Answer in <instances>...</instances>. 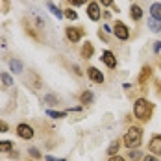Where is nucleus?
<instances>
[{
    "label": "nucleus",
    "mask_w": 161,
    "mask_h": 161,
    "mask_svg": "<svg viewBox=\"0 0 161 161\" xmlns=\"http://www.w3.org/2000/svg\"><path fill=\"white\" fill-rule=\"evenodd\" d=\"M152 111H154V106H152L146 98H137V100H135V104H133V117H135V119L146 122V120H150Z\"/></svg>",
    "instance_id": "obj_1"
},
{
    "label": "nucleus",
    "mask_w": 161,
    "mask_h": 161,
    "mask_svg": "<svg viewBox=\"0 0 161 161\" xmlns=\"http://www.w3.org/2000/svg\"><path fill=\"white\" fill-rule=\"evenodd\" d=\"M122 141H124V146L130 148V150L139 148L141 143H143V130L139 128V126H131V128H128L126 133H124V137H122Z\"/></svg>",
    "instance_id": "obj_2"
},
{
    "label": "nucleus",
    "mask_w": 161,
    "mask_h": 161,
    "mask_svg": "<svg viewBox=\"0 0 161 161\" xmlns=\"http://www.w3.org/2000/svg\"><path fill=\"white\" fill-rule=\"evenodd\" d=\"M83 33H85V30L81 26H67L65 28V37L70 43H78L81 37H83Z\"/></svg>",
    "instance_id": "obj_3"
},
{
    "label": "nucleus",
    "mask_w": 161,
    "mask_h": 161,
    "mask_svg": "<svg viewBox=\"0 0 161 161\" xmlns=\"http://www.w3.org/2000/svg\"><path fill=\"white\" fill-rule=\"evenodd\" d=\"M113 33H115V37L120 39V41H128L130 39V30L122 20H115V24H113Z\"/></svg>",
    "instance_id": "obj_4"
},
{
    "label": "nucleus",
    "mask_w": 161,
    "mask_h": 161,
    "mask_svg": "<svg viewBox=\"0 0 161 161\" xmlns=\"http://www.w3.org/2000/svg\"><path fill=\"white\" fill-rule=\"evenodd\" d=\"M87 17L91 20H95V22L102 19V11H100V4L98 2H89L87 4Z\"/></svg>",
    "instance_id": "obj_5"
},
{
    "label": "nucleus",
    "mask_w": 161,
    "mask_h": 161,
    "mask_svg": "<svg viewBox=\"0 0 161 161\" xmlns=\"http://www.w3.org/2000/svg\"><path fill=\"white\" fill-rule=\"evenodd\" d=\"M17 135H19L20 139H26V141H28V139H33V135H35V133H33V128L30 126V124L22 122V124H19V126H17Z\"/></svg>",
    "instance_id": "obj_6"
},
{
    "label": "nucleus",
    "mask_w": 161,
    "mask_h": 161,
    "mask_svg": "<svg viewBox=\"0 0 161 161\" xmlns=\"http://www.w3.org/2000/svg\"><path fill=\"white\" fill-rule=\"evenodd\" d=\"M148 150L154 154V156H161V135H152L150 143H148Z\"/></svg>",
    "instance_id": "obj_7"
},
{
    "label": "nucleus",
    "mask_w": 161,
    "mask_h": 161,
    "mask_svg": "<svg viewBox=\"0 0 161 161\" xmlns=\"http://www.w3.org/2000/svg\"><path fill=\"white\" fill-rule=\"evenodd\" d=\"M87 78L91 81H95V83H104V80H106V76L98 70L97 67H89L87 69Z\"/></svg>",
    "instance_id": "obj_8"
},
{
    "label": "nucleus",
    "mask_w": 161,
    "mask_h": 161,
    "mask_svg": "<svg viewBox=\"0 0 161 161\" xmlns=\"http://www.w3.org/2000/svg\"><path fill=\"white\" fill-rule=\"evenodd\" d=\"M100 59L104 61V65H106L108 69H115V67H117V58H115V54H113L111 50H104Z\"/></svg>",
    "instance_id": "obj_9"
},
{
    "label": "nucleus",
    "mask_w": 161,
    "mask_h": 161,
    "mask_svg": "<svg viewBox=\"0 0 161 161\" xmlns=\"http://www.w3.org/2000/svg\"><path fill=\"white\" fill-rule=\"evenodd\" d=\"M150 78H152V67H150V65H145V67L141 69V72H139V78H137V81H139L141 85H145Z\"/></svg>",
    "instance_id": "obj_10"
},
{
    "label": "nucleus",
    "mask_w": 161,
    "mask_h": 161,
    "mask_svg": "<svg viewBox=\"0 0 161 161\" xmlns=\"http://www.w3.org/2000/svg\"><path fill=\"white\" fill-rule=\"evenodd\" d=\"M80 54H81V58H83V59H91V58H93V54H95V47L87 41V43H83Z\"/></svg>",
    "instance_id": "obj_11"
},
{
    "label": "nucleus",
    "mask_w": 161,
    "mask_h": 161,
    "mask_svg": "<svg viewBox=\"0 0 161 161\" xmlns=\"http://www.w3.org/2000/svg\"><path fill=\"white\" fill-rule=\"evenodd\" d=\"M130 17H131L133 20H141V19H143V8L137 6V4H131V6H130Z\"/></svg>",
    "instance_id": "obj_12"
},
{
    "label": "nucleus",
    "mask_w": 161,
    "mask_h": 161,
    "mask_svg": "<svg viewBox=\"0 0 161 161\" xmlns=\"http://www.w3.org/2000/svg\"><path fill=\"white\" fill-rule=\"evenodd\" d=\"M150 19H156V20H161V2H154L150 6Z\"/></svg>",
    "instance_id": "obj_13"
},
{
    "label": "nucleus",
    "mask_w": 161,
    "mask_h": 161,
    "mask_svg": "<svg viewBox=\"0 0 161 161\" xmlns=\"http://www.w3.org/2000/svg\"><path fill=\"white\" fill-rule=\"evenodd\" d=\"M93 100H95V95L91 93V91H83L80 95V102L83 106H89V104H93Z\"/></svg>",
    "instance_id": "obj_14"
},
{
    "label": "nucleus",
    "mask_w": 161,
    "mask_h": 161,
    "mask_svg": "<svg viewBox=\"0 0 161 161\" xmlns=\"http://www.w3.org/2000/svg\"><path fill=\"white\" fill-rule=\"evenodd\" d=\"M119 148H120V139H115V141H111V145H109V148H108L109 158H111V156H117Z\"/></svg>",
    "instance_id": "obj_15"
},
{
    "label": "nucleus",
    "mask_w": 161,
    "mask_h": 161,
    "mask_svg": "<svg viewBox=\"0 0 161 161\" xmlns=\"http://www.w3.org/2000/svg\"><path fill=\"white\" fill-rule=\"evenodd\" d=\"M47 6H48V9L52 11V15H54V17H58V19H63V17H65V15H63V11H61V9H59V8L56 6V4H52V2H48Z\"/></svg>",
    "instance_id": "obj_16"
},
{
    "label": "nucleus",
    "mask_w": 161,
    "mask_h": 161,
    "mask_svg": "<svg viewBox=\"0 0 161 161\" xmlns=\"http://www.w3.org/2000/svg\"><path fill=\"white\" fill-rule=\"evenodd\" d=\"M0 80L4 83V87H11L13 85V76H9L8 72H0Z\"/></svg>",
    "instance_id": "obj_17"
},
{
    "label": "nucleus",
    "mask_w": 161,
    "mask_h": 161,
    "mask_svg": "<svg viewBox=\"0 0 161 161\" xmlns=\"http://www.w3.org/2000/svg\"><path fill=\"white\" fill-rule=\"evenodd\" d=\"M148 28L152 32H161V20H156V19H148Z\"/></svg>",
    "instance_id": "obj_18"
},
{
    "label": "nucleus",
    "mask_w": 161,
    "mask_h": 161,
    "mask_svg": "<svg viewBox=\"0 0 161 161\" xmlns=\"http://www.w3.org/2000/svg\"><path fill=\"white\" fill-rule=\"evenodd\" d=\"M9 69H11L13 72H17V74H20V72H22V63H20L19 59H11V61H9Z\"/></svg>",
    "instance_id": "obj_19"
},
{
    "label": "nucleus",
    "mask_w": 161,
    "mask_h": 161,
    "mask_svg": "<svg viewBox=\"0 0 161 161\" xmlns=\"http://www.w3.org/2000/svg\"><path fill=\"white\" fill-rule=\"evenodd\" d=\"M11 9V2L9 0H0V13H9Z\"/></svg>",
    "instance_id": "obj_20"
},
{
    "label": "nucleus",
    "mask_w": 161,
    "mask_h": 161,
    "mask_svg": "<svg viewBox=\"0 0 161 161\" xmlns=\"http://www.w3.org/2000/svg\"><path fill=\"white\" fill-rule=\"evenodd\" d=\"M63 15L67 17L69 20H76V19H78V13H76V11H74L72 8H67V9L63 11Z\"/></svg>",
    "instance_id": "obj_21"
},
{
    "label": "nucleus",
    "mask_w": 161,
    "mask_h": 161,
    "mask_svg": "<svg viewBox=\"0 0 161 161\" xmlns=\"http://www.w3.org/2000/svg\"><path fill=\"white\" fill-rule=\"evenodd\" d=\"M13 143L11 141H0V152H11Z\"/></svg>",
    "instance_id": "obj_22"
},
{
    "label": "nucleus",
    "mask_w": 161,
    "mask_h": 161,
    "mask_svg": "<svg viewBox=\"0 0 161 161\" xmlns=\"http://www.w3.org/2000/svg\"><path fill=\"white\" fill-rule=\"evenodd\" d=\"M47 115L52 117V119H63V117H67V111H52V109H48Z\"/></svg>",
    "instance_id": "obj_23"
},
{
    "label": "nucleus",
    "mask_w": 161,
    "mask_h": 161,
    "mask_svg": "<svg viewBox=\"0 0 161 161\" xmlns=\"http://www.w3.org/2000/svg\"><path fill=\"white\" fill-rule=\"evenodd\" d=\"M128 158L131 161H135V159H143V154L139 152V150H130L128 152Z\"/></svg>",
    "instance_id": "obj_24"
},
{
    "label": "nucleus",
    "mask_w": 161,
    "mask_h": 161,
    "mask_svg": "<svg viewBox=\"0 0 161 161\" xmlns=\"http://www.w3.org/2000/svg\"><path fill=\"white\" fill-rule=\"evenodd\" d=\"M45 102H47V104H58V97H56V95H47V97H45Z\"/></svg>",
    "instance_id": "obj_25"
},
{
    "label": "nucleus",
    "mask_w": 161,
    "mask_h": 161,
    "mask_svg": "<svg viewBox=\"0 0 161 161\" xmlns=\"http://www.w3.org/2000/svg\"><path fill=\"white\" fill-rule=\"evenodd\" d=\"M69 4H70V8H72V6H85L87 0H69Z\"/></svg>",
    "instance_id": "obj_26"
},
{
    "label": "nucleus",
    "mask_w": 161,
    "mask_h": 161,
    "mask_svg": "<svg viewBox=\"0 0 161 161\" xmlns=\"http://www.w3.org/2000/svg\"><path fill=\"white\" fill-rule=\"evenodd\" d=\"M28 152H30V156H33V158H35V159H41V152H39V150H37V148H30V150H28Z\"/></svg>",
    "instance_id": "obj_27"
},
{
    "label": "nucleus",
    "mask_w": 161,
    "mask_h": 161,
    "mask_svg": "<svg viewBox=\"0 0 161 161\" xmlns=\"http://www.w3.org/2000/svg\"><path fill=\"white\" fill-rule=\"evenodd\" d=\"M8 130H9V126H8V124H6L4 120H0V133H6Z\"/></svg>",
    "instance_id": "obj_28"
},
{
    "label": "nucleus",
    "mask_w": 161,
    "mask_h": 161,
    "mask_svg": "<svg viewBox=\"0 0 161 161\" xmlns=\"http://www.w3.org/2000/svg\"><path fill=\"white\" fill-rule=\"evenodd\" d=\"M143 161H159L158 156H143Z\"/></svg>",
    "instance_id": "obj_29"
},
{
    "label": "nucleus",
    "mask_w": 161,
    "mask_h": 161,
    "mask_svg": "<svg viewBox=\"0 0 161 161\" xmlns=\"http://www.w3.org/2000/svg\"><path fill=\"white\" fill-rule=\"evenodd\" d=\"M72 70H74V74H76V76H81V74H83V72L80 70V67H78V65H72Z\"/></svg>",
    "instance_id": "obj_30"
},
{
    "label": "nucleus",
    "mask_w": 161,
    "mask_h": 161,
    "mask_svg": "<svg viewBox=\"0 0 161 161\" xmlns=\"http://www.w3.org/2000/svg\"><path fill=\"white\" fill-rule=\"evenodd\" d=\"M100 4H102V6H106V8H111L113 0H100Z\"/></svg>",
    "instance_id": "obj_31"
},
{
    "label": "nucleus",
    "mask_w": 161,
    "mask_h": 161,
    "mask_svg": "<svg viewBox=\"0 0 161 161\" xmlns=\"http://www.w3.org/2000/svg\"><path fill=\"white\" fill-rule=\"evenodd\" d=\"M159 50H161V41H156V45H154V52L158 54Z\"/></svg>",
    "instance_id": "obj_32"
},
{
    "label": "nucleus",
    "mask_w": 161,
    "mask_h": 161,
    "mask_svg": "<svg viewBox=\"0 0 161 161\" xmlns=\"http://www.w3.org/2000/svg\"><path fill=\"white\" fill-rule=\"evenodd\" d=\"M109 161H124V158H120V156H111Z\"/></svg>",
    "instance_id": "obj_33"
},
{
    "label": "nucleus",
    "mask_w": 161,
    "mask_h": 161,
    "mask_svg": "<svg viewBox=\"0 0 161 161\" xmlns=\"http://www.w3.org/2000/svg\"><path fill=\"white\" fill-rule=\"evenodd\" d=\"M156 87H158V95L161 97V80H156Z\"/></svg>",
    "instance_id": "obj_34"
},
{
    "label": "nucleus",
    "mask_w": 161,
    "mask_h": 161,
    "mask_svg": "<svg viewBox=\"0 0 161 161\" xmlns=\"http://www.w3.org/2000/svg\"><path fill=\"white\" fill-rule=\"evenodd\" d=\"M102 28H104V32H108V33H109V32H113V28L109 26V24H104Z\"/></svg>",
    "instance_id": "obj_35"
},
{
    "label": "nucleus",
    "mask_w": 161,
    "mask_h": 161,
    "mask_svg": "<svg viewBox=\"0 0 161 161\" xmlns=\"http://www.w3.org/2000/svg\"><path fill=\"white\" fill-rule=\"evenodd\" d=\"M47 161H67V159H54V158H47Z\"/></svg>",
    "instance_id": "obj_36"
}]
</instances>
